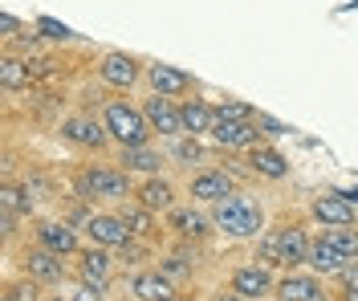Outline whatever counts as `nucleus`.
<instances>
[{
	"label": "nucleus",
	"instance_id": "nucleus-1",
	"mask_svg": "<svg viewBox=\"0 0 358 301\" xmlns=\"http://www.w3.org/2000/svg\"><path fill=\"white\" fill-rule=\"evenodd\" d=\"M261 256L268 265H301L310 256V244H306V232L301 228H281V232H268L261 240Z\"/></svg>",
	"mask_w": 358,
	"mask_h": 301
},
{
	"label": "nucleus",
	"instance_id": "nucleus-2",
	"mask_svg": "<svg viewBox=\"0 0 358 301\" xmlns=\"http://www.w3.org/2000/svg\"><path fill=\"white\" fill-rule=\"evenodd\" d=\"M216 224H220L228 236H252V232L261 228V208H252L245 200H220Z\"/></svg>",
	"mask_w": 358,
	"mask_h": 301
},
{
	"label": "nucleus",
	"instance_id": "nucleus-3",
	"mask_svg": "<svg viewBox=\"0 0 358 301\" xmlns=\"http://www.w3.org/2000/svg\"><path fill=\"white\" fill-rule=\"evenodd\" d=\"M106 126H110V135L122 147H138V142L147 139V118L131 110V106H122V102H114L110 110H106Z\"/></svg>",
	"mask_w": 358,
	"mask_h": 301
},
{
	"label": "nucleus",
	"instance_id": "nucleus-4",
	"mask_svg": "<svg viewBox=\"0 0 358 301\" xmlns=\"http://www.w3.org/2000/svg\"><path fill=\"white\" fill-rule=\"evenodd\" d=\"M212 135L224 142V147H252L257 142V126L248 118H216L212 122Z\"/></svg>",
	"mask_w": 358,
	"mask_h": 301
},
{
	"label": "nucleus",
	"instance_id": "nucleus-5",
	"mask_svg": "<svg viewBox=\"0 0 358 301\" xmlns=\"http://www.w3.org/2000/svg\"><path fill=\"white\" fill-rule=\"evenodd\" d=\"M82 191L106 196V200H122L127 196V175H118V171H86L82 175Z\"/></svg>",
	"mask_w": 358,
	"mask_h": 301
},
{
	"label": "nucleus",
	"instance_id": "nucleus-6",
	"mask_svg": "<svg viewBox=\"0 0 358 301\" xmlns=\"http://www.w3.org/2000/svg\"><path fill=\"white\" fill-rule=\"evenodd\" d=\"M110 135V126L94 122V118H69L66 122V139L69 142H82V147H102Z\"/></svg>",
	"mask_w": 358,
	"mask_h": 301
},
{
	"label": "nucleus",
	"instance_id": "nucleus-7",
	"mask_svg": "<svg viewBox=\"0 0 358 301\" xmlns=\"http://www.w3.org/2000/svg\"><path fill=\"white\" fill-rule=\"evenodd\" d=\"M90 236L98 240V244H127V236H131V228L122 224V216H94L90 220Z\"/></svg>",
	"mask_w": 358,
	"mask_h": 301
},
{
	"label": "nucleus",
	"instance_id": "nucleus-8",
	"mask_svg": "<svg viewBox=\"0 0 358 301\" xmlns=\"http://www.w3.org/2000/svg\"><path fill=\"white\" fill-rule=\"evenodd\" d=\"M147 122L155 126L159 135H176L179 126H183V118H179V110H171V106H167V98H163V94L147 102Z\"/></svg>",
	"mask_w": 358,
	"mask_h": 301
},
{
	"label": "nucleus",
	"instance_id": "nucleus-9",
	"mask_svg": "<svg viewBox=\"0 0 358 301\" xmlns=\"http://www.w3.org/2000/svg\"><path fill=\"white\" fill-rule=\"evenodd\" d=\"M313 216H317L322 224L342 228V224H350V220H355V208H350L346 200H338V196H322V200L313 204Z\"/></svg>",
	"mask_w": 358,
	"mask_h": 301
},
{
	"label": "nucleus",
	"instance_id": "nucleus-10",
	"mask_svg": "<svg viewBox=\"0 0 358 301\" xmlns=\"http://www.w3.org/2000/svg\"><path fill=\"white\" fill-rule=\"evenodd\" d=\"M102 78L110 86H131L134 78H138V66H134V57H127V53H110L102 61Z\"/></svg>",
	"mask_w": 358,
	"mask_h": 301
},
{
	"label": "nucleus",
	"instance_id": "nucleus-11",
	"mask_svg": "<svg viewBox=\"0 0 358 301\" xmlns=\"http://www.w3.org/2000/svg\"><path fill=\"white\" fill-rule=\"evenodd\" d=\"M151 86L167 98V94H187L192 90V78L179 73V70H171V66H151Z\"/></svg>",
	"mask_w": 358,
	"mask_h": 301
},
{
	"label": "nucleus",
	"instance_id": "nucleus-12",
	"mask_svg": "<svg viewBox=\"0 0 358 301\" xmlns=\"http://www.w3.org/2000/svg\"><path fill=\"white\" fill-rule=\"evenodd\" d=\"M268 273L265 269H241L236 277H232V293H241V298H265L268 293Z\"/></svg>",
	"mask_w": 358,
	"mask_h": 301
},
{
	"label": "nucleus",
	"instance_id": "nucleus-13",
	"mask_svg": "<svg viewBox=\"0 0 358 301\" xmlns=\"http://www.w3.org/2000/svg\"><path fill=\"white\" fill-rule=\"evenodd\" d=\"M281 298L285 301H326V293H322V285L310 277H285L281 281Z\"/></svg>",
	"mask_w": 358,
	"mask_h": 301
},
{
	"label": "nucleus",
	"instance_id": "nucleus-14",
	"mask_svg": "<svg viewBox=\"0 0 358 301\" xmlns=\"http://www.w3.org/2000/svg\"><path fill=\"white\" fill-rule=\"evenodd\" d=\"M29 273L37 281H62V260L53 249H37V253H29Z\"/></svg>",
	"mask_w": 358,
	"mask_h": 301
},
{
	"label": "nucleus",
	"instance_id": "nucleus-15",
	"mask_svg": "<svg viewBox=\"0 0 358 301\" xmlns=\"http://www.w3.org/2000/svg\"><path fill=\"white\" fill-rule=\"evenodd\" d=\"M134 293L143 301H171V281L163 273H143V277H134Z\"/></svg>",
	"mask_w": 358,
	"mask_h": 301
},
{
	"label": "nucleus",
	"instance_id": "nucleus-16",
	"mask_svg": "<svg viewBox=\"0 0 358 301\" xmlns=\"http://www.w3.org/2000/svg\"><path fill=\"white\" fill-rule=\"evenodd\" d=\"M306 260H310V265L317 269V273H338V269L346 265V256L338 253V249L330 244V240H317V244L310 249V256H306Z\"/></svg>",
	"mask_w": 358,
	"mask_h": 301
},
{
	"label": "nucleus",
	"instance_id": "nucleus-17",
	"mask_svg": "<svg viewBox=\"0 0 358 301\" xmlns=\"http://www.w3.org/2000/svg\"><path fill=\"white\" fill-rule=\"evenodd\" d=\"M228 179H224L220 171H208V175H200L196 184H192V196L196 200H228Z\"/></svg>",
	"mask_w": 358,
	"mask_h": 301
},
{
	"label": "nucleus",
	"instance_id": "nucleus-18",
	"mask_svg": "<svg viewBox=\"0 0 358 301\" xmlns=\"http://www.w3.org/2000/svg\"><path fill=\"white\" fill-rule=\"evenodd\" d=\"M252 167H257V171H261V175H268V179H281V175H285V171H289V163L281 159V155H277V151H273V147H257V151H252Z\"/></svg>",
	"mask_w": 358,
	"mask_h": 301
},
{
	"label": "nucleus",
	"instance_id": "nucleus-19",
	"mask_svg": "<svg viewBox=\"0 0 358 301\" xmlns=\"http://www.w3.org/2000/svg\"><path fill=\"white\" fill-rule=\"evenodd\" d=\"M41 244L45 249H53V253H73V228H66V224H41Z\"/></svg>",
	"mask_w": 358,
	"mask_h": 301
},
{
	"label": "nucleus",
	"instance_id": "nucleus-20",
	"mask_svg": "<svg viewBox=\"0 0 358 301\" xmlns=\"http://www.w3.org/2000/svg\"><path fill=\"white\" fill-rule=\"evenodd\" d=\"M179 118H183V126H187L192 135H200V131H212V122H216V110H208L203 102H187V106L179 110Z\"/></svg>",
	"mask_w": 358,
	"mask_h": 301
},
{
	"label": "nucleus",
	"instance_id": "nucleus-21",
	"mask_svg": "<svg viewBox=\"0 0 358 301\" xmlns=\"http://www.w3.org/2000/svg\"><path fill=\"white\" fill-rule=\"evenodd\" d=\"M122 163L134 167V171H155L163 159H159L151 147H143V142H138V147H122Z\"/></svg>",
	"mask_w": 358,
	"mask_h": 301
},
{
	"label": "nucleus",
	"instance_id": "nucleus-22",
	"mask_svg": "<svg viewBox=\"0 0 358 301\" xmlns=\"http://www.w3.org/2000/svg\"><path fill=\"white\" fill-rule=\"evenodd\" d=\"M143 208H171V184H163V179H151V184H143Z\"/></svg>",
	"mask_w": 358,
	"mask_h": 301
},
{
	"label": "nucleus",
	"instance_id": "nucleus-23",
	"mask_svg": "<svg viewBox=\"0 0 358 301\" xmlns=\"http://www.w3.org/2000/svg\"><path fill=\"white\" fill-rule=\"evenodd\" d=\"M0 82H4V90H21V86H29V66H21L17 57H4Z\"/></svg>",
	"mask_w": 358,
	"mask_h": 301
},
{
	"label": "nucleus",
	"instance_id": "nucleus-24",
	"mask_svg": "<svg viewBox=\"0 0 358 301\" xmlns=\"http://www.w3.org/2000/svg\"><path fill=\"white\" fill-rule=\"evenodd\" d=\"M326 240H330L346 260H355V256H358V232H346V224H342V228H330V232H326Z\"/></svg>",
	"mask_w": 358,
	"mask_h": 301
},
{
	"label": "nucleus",
	"instance_id": "nucleus-25",
	"mask_svg": "<svg viewBox=\"0 0 358 301\" xmlns=\"http://www.w3.org/2000/svg\"><path fill=\"white\" fill-rule=\"evenodd\" d=\"M82 273H86V281L102 285V281H106V273H110V260H106L102 253H86V256H82Z\"/></svg>",
	"mask_w": 358,
	"mask_h": 301
},
{
	"label": "nucleus",
	"instance_id": "nucleus-26",
	"mask_svg": "<svg viewBox=\"0 0 358 301\" xmlns=\"http://www.w3.org/2000/svg\"><path fill=\"white\" fill-rule=\"evenodd\" d=\"M176 228L183 236H203L208 232V220H203L200 212H176Z\"/></svg>",
	"mask_w": 358,
	"mask_h": 301
},
{
	"label": "nucleus",
	"instance_id": "nucleus-27",
	"mask_svg": "<svg viewBox=\"0 0 358 301\" xmlns=\"http://www.w3.org/2000/svg\"><path fill=\"white\" fill-rule=\"evenodd\" d=\"M122 224H127L134 236L151 232V208H127V212H122Z\"/></svg>",
	"mask_w": 358,
	"mask_h": 301
},
{
	"label": "nucleus",
	"instance_id": "nucleus-28",
	"mask_svg": "<svg viewBox=\"0 0 358 301\" xmlns=\"http://www.w3.org/2000/svg\"><path fill=\"white\" fill-rule=\"evenodd\" d=\"M216 118H252V110L241 102H224V106H216Z\"/></svg>",
	"mask_w": 358,
	"mask_h": 301
},
{
	"label": "nucleus",
	"instance_id": "nucleus-29",
	"mask_svg": "<svg viewBox=\"0 0 358 301\" xmlns=\"http://www.w3.org/2000/svg\"><path fill=\"white\" fill-rule=\"evenodd\" d=\"M41 33H45V37H53V41H66V37H69V29H66V24L49 21V17H41Z\"/></svg>",
	"mask_w": 358,
	"mask_h": 301
},
{
	"label": "nucleus",
	"instance_id": "nucleus-30",
	"mask_svg": "<svg viewBox=\"0 0 358 301\" xmlns=\"http://www.w3.org/2000/svg\"><path fill=\"white\" fill-rule=\"evenodd\" d=\"M0 200H4V212H17V208L29 212V200H21V191H13V187H4V196H0Z\"/></svg>",
	"mask_w": 358,
	"mask_h": 301
},
{
	"label": "nucleus",
	"instance_id": "nucleus-31",
	"mask_svg": "<svg viewBox=\"0 0 358 301\" xmlns=\"http://www.w3.org/2000/svg\"><path fill=\"white\" fill-rule=\"evenodd\" d=\"M257 126H261L265 135H289V126H281L277 118H268V115H257Z\"/></svg>",
	"mask_w": 358,
	"mask_h": 301
},
{
	"label": "nucleus",
	"instance_id": "nucleus-32",
	"mask_svg": "<svg viewBox=\"0 0 358 301\" xmlns=\"http://www.w3.org/2000/svg\"><path fill=\"white\" fill-rule=\"evenodd\" d=\"M338 277H342L346 289H358V265H342V269H338Z\"/></svg>",
	"mask_w": 358,
	"mask_h": 301
},
{
	"label": "nucleus",
	"instance_id": "nucleus-33",
	"mask_svg": "<svg viewBox=\"0 0 358 301\" xmlns=\"http://www.w3.org/2000/svg\"><path fill=\"white\" fill-rule=\"evenodd\" d=\"M176 155H179V159H200V147H196V139H192V142H179Z\"/></svg>",
	"mask_w": 358,
	"mask_h": 301
},
{
	"label": "nucleus",
	"instance_id": "nucleus-34",
	"mask_svg": "<svg viewBox=\"0 0 358 301\" xmlns=\"http://www.w3.org/2000/svg\"><path fill=\"white\" fill-rule=\"evenodd\" d=\"M183 273H187L183 260H167V265H163V277H183Z\"/></svg>",
	"mask_w": 358,
	"mask_h": 301
},
{
	"label": "nucleus",
	"instance_id": "nucleus-35",
	"mask_svg": "<svg viewBox=\"0 0 358 301\" xmlns=\"http://www.w3.org/2000/svg\"><path fill=\"white\" fill-rule=\"evenodd\" d=\"M78 301H102V285H86V289L78 293Z\"/></svg>",
	"mask_w": 358,
	"mask_h": 301
},
{
	"label": "nucleus",
	"instance_id": "nucleus-36",
	"mask_svg": "<svg viewBox=\"0 0 358 301\" xmlns=\"http://www.w3.org/2000/svg\"><path fill=\"white\" fill-rule=\"evenodd\" d=\"M0 29H4V33H17V17H13V13H4V17H0Z\"/></svg>",
	"mask_w": 358,
	"mask_h": 301
},
{
	"label": "nucleus",
	"instance_id": "nucleus-37",
	"mask_svg": "<svg viewBox=\"0 0 358 301\" xmlns=\"http://www.w3.org/2000/svg\"><path fill=\"white\" fill-rule=\"evenodd\" d=\"M216 301H245L241 293H224V298H216Z\"/></svg>",
	"mask_w": 358,
	"mask_h": 301
},
{
	"label": "nucleus",
	"instance_id": "nucleus-38",
	"mask_svg": "<svg viewBox=\"0 0 358 301\" xmlns=\"http://www.w3.org/2000/svg\"><path fill=\"white\" fill-rule=\"evenodd\" d=\"M346 301H358V289H346Z\"/></svg>",
	"mask_w": 358,
	"mask_h": 301
}]
</instances>
